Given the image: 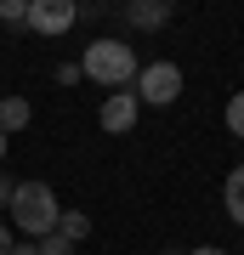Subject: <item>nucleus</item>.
<instances>
[{
    "label": "nucleus",
    "mask_w": 244,
    "mask_h": 255,
    "mask_svg": "<svg viewBox=\"0 0 244 255\" xmlns=\"http://www.w3.org/2000/svg\"><path fill=\"white\" fill-rule=\"evenodd\" d=\"M11 227H17L23 238H40L45 233H57V221H63V204H57V193L51 182H11Z\"/></svg>",
    "instance_id": "1"
},
{
    "label": "nucleus",
    "mask_w": 244,
    "mask_h": 255,
    "mask_svg": "<svg viewBox=\"0 0 244 255\" xmlns=\"http://www.w3.org/2000/svg\"><path fill=\"white\" fill-rule=\"evenodd\" d=\"M136 68H142V63H136V51L125 46V40H108V34L91 40L85 57H80V74H85V80H97L102 91H125V85H136Z\"/></svg>",
    "instance_id": "2"
},
{
    "label": "nucleus",
    "mask_w": 244,
    "mask_h": 255,
    "mask_svg": "<svg viewBox=\"0 0 244 255\" xmlns=\"http://www.w3.org/2000/svg\"><path fill=\"white\" fill-rule=\"evenodd\" d=\"M136 102H148V108H171V102L182 97V68L176 63H148L136 68Z\"/></svg>",
    "instance_id": "3"
},
{
    "label": "nucleus",
    "mask_w": 244,
    "mask_h": 255,
    "mask_svg": "<svg viewBox=\"0 0 244 255\" xmlns=\"http://www.w3.org/2000/svg\"><path fill=\"white\" fill-rule=\"evenodd\" d=\"M74 23H80L74 0H28V28L34 34H68Z\"/></svg>",
    "instance_id": "4"
},
{
    "label": "nucleus",
    "mask_w": 244,
    "mask_h": 255,
    "mask_svg": "<svg viewBox=\"0 0 244 255\" xmlns=\"http://www.w3.org/2000/svg\"><path fill=\"white\" fill-rule=\"evenodd\" d=\"M136 114H142V102H136V91H108V102H102V130L108 136H125V130L136 125Z\"/></svg>",
    "instance_id": "5"
},
{
    "label": "nucleus",
    "mask_w": 244,
    "mask_h": 255,
    "mask_svg": "<svg viewBox=\"0 0 244 255\" xmlns=\"http://www.w3.org/2000/svg\"><path fill=\"white\" fill-rule=\"evenodd\" d=\"M125 17L136 28H165L171 23V0H136V6H125Z\"/></svg>",
    "instance_id": "6"
},
{
    "label": "nucleus",
    "mask_w": 244,
    "mask_h": 255,
    "mask_svg": "<svg viewBox=\"0 0 244 255\" xmlns=\"http://www.w3.org/2000/svg\"><path fill=\"white\" fill-rule=\"evenodd\" d=\"M222 204H227V216L244 227V164H239V170H227V182H222Z\"/></svg>",
    "instance_id": "7"
},
{
    "label": "nucleus",
    "mask_w": 244,
    "mask_h": 255,
    "mask_svg": "<svg viewBox=\"0 0 244 255\" xmlns=\"http://www.w3.org/2000/svg\"><path fill=\"white\" fill-rule=\"evenodd\" d=\"M28 119H34V108H28L23 97H6V102H0V136H11V130H23Z\"/></svg>",
    "instance_id": "8"
},
{
    "label": "nucleus",
    "mask_w": 244,
    "mask_h": 255,
    "mask_svg": "<svg viewBox=\"0 0 244 255\" xmlns=\"http://www.w3.org/2000/svg\"><path fill=\"white\" fill-rule=\"evenodd\" d=\"M57 233H63L68 244H80V238H91V216H85V210H63V221H57Z\"/></svg>",
    "instance_id": "9"
},
{
    "label": "nucleus",
    "mask_w": 244,
    "mask_h": 255,
    "mask_svg": "<svg viewBox=\"0 0 244 255\" xmlns=\"http://www.w3.org/2000/svg\"><path fill=\"white\" fill-rule=\"evenodd\" d=\"M34 255H74V244H68L63 233H45L40 244H34Z\"/></svg>",
    "instance_id": "10"
},
{
    "label": "nucleus",
    "mask_w": 244,
    "mask_h": 255,
    "mask_svg": "<svg viewBox=\"0 0 244 255\" xmlns=\"http://www.w3.org/2000/svg\"><path fill=\"white\" fill-rule=\"evenodd\" d=\"M227 130L244 142V91H233V102H227Z\"/></svg>",
    "instance_id": "11"
},
{
    "label": "nucleus",
    "mask_w": 244,
    "mask_h": 255,
    "mask_svg": "<svg viewBox=\"0 0 244 255\" xmlns=\"http://www.w3.org/2000/svg\"><path fill=\"white\" fill-rule=\"evenodd\" d=\"M0 23H28V0H0Z\"/></svg>",
    "instance_id": "12"
},
{
    "label": "nucleus",
    "mask_w": 244,
    "mask_h": 255,
    "mask_svg": "<svg viewBox=\"0 0 244 255\" xmlns=\"http://www.w3.org/2000/svg\"><path fill=\"white\" fill-rule=\"evenodd\" d=\"M11 250H17V233H11L6 221H0V255H11Z\"/></svg>",
    "instance_id": "13"
},
{
    "label": "nucleus",
    "mask_w": 244,
    "mask_h": 255,
    "mask_svg": "<svg viewBox=\"0 0 244 255\" xmlns=\"http://www.w3.org/2000/svg\"><path fill=\"white\" fill-rule=\"evenodd\" d=\"M188 255H227V250H216V244H199V250H188Z\"/></svg>",
    "instance_id": "14"
},
{
    "label": "nucleus",
    "mask_w": 244,
    "mask_h": 255,
    "mask_svg": "<svg viewBox=\"0 0 244 255\" xmlns=\"http://www.w3.org/2000/svg\"><path fill=\"white\" fill-rule=\"evenodd\" d=\"M11 204V182H0V210H6Z\"/></svg>",
    "instance_id": "15"
},
{
    "label": "nucleus",
    "mask_w": 244,
    "mask_h": 255,
    "mask_svg": "<svg viewBox=\"0 0 244 255\" xmlns=\"http://www.w3.org/2000/svg\"><path fill=\"white\" fill-rule=\"evenodd\" d=\"M11 255H34V244H17V250H11Z\"/></svg>",
    "instance_id": "16"
},
{
    "label": "nucleus",
    "mask_w": 244,
    "mask_h": 255,
    "mask_svg": "<svg viewBox=\"0 0 244 255\" xmlns=\"http://www.w3.org/2000/svg\"><path fill=\"white\" fill-rule=\"evenodd\" d=\"M0 159H6V136H0Z\"/></svg>",
    "instance_id": "17"
},
{
    "label": "nucleus",
    "mask_w": 244,
    "mask_h": 255,
    "mask_svg": "<svg viewBox=\"0 0 244 255\" xmlns=\"http://www.w3.org/2000/svg\"><path fill=\"white\" fill-rule=\"evenodd\" d=\"M165 255H188V250H165Z\"/></svg>",
    "instance_id": "18"
}]
</instances>
